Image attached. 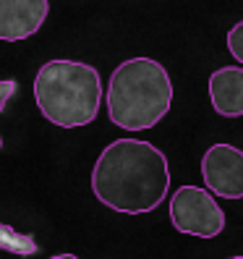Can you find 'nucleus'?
I'll return each instance as SVG.
<instances>
[{
	"mask_svg": "<svg viewBox=\"0 0 243 259\" xmlns=\"http://www.w3.org/2000/svg\"><path fill=\"white\" fill-rule=\"evenodd\" d=\"M50 259H79L76 254H58V256H50Z\"/></svg>",
	"mask_w": 243,
	"mask_h": 259,
	"instance_id": "11",
	"label": "nucleus"
},
{
	"mask_svg": "<svg viewBox=\"0 0 243 259\" xmlns=\"http://www.w3.org/2000/svg\"><path fill=\"white\" fill-rule=\"evenodd\" d=\"M37 249H39V243L34 241V236L19 233L13 225L0 223V251L19 254V256H32V254H37Z\"/></svg>",
	"mask_w": 243,
	"mask_h": 259,
	"instance_id": "8",
	"label": "nucleus"
},
{
	"mask_svg": "<svg viewBox=\"0 0 243 259\" xmlns=\"http://www.w3.org/2000/svg\"><path fill=\"white\" fill-rule=\"evenodd\" d=\"M227 50L243 66V21H238L230 32H227Z\"/></svg>",
	"mask_w": 243,
	"mask_h": 259,
	"instance_id": "9",
	"label": "nucleus"
},
{
	"mask_svg": "<svg viewBox=\"0 0 243 259\" xmlns=\"http://www.w3.org/2000/svg\"><path fill=\"white\" fill-rule=\"evenodd\" d=\"M0 149H3V139H0Z\"/></svg>",
	"mask_w": 243,
	"mask_h": 259,
	"instance_id": "13",
	"label": "nucleus"
},
{
	"mask_svg": "<svg viewBox=\"0 0 243 259\" xmlns=\"http://www.w3.org/2000/svg\"><path fill=\"white\" fill-rule=\"evenodd\" d=\"M16 95V81L13 79H3L0 81V113L6 110V105H8V100Z\"/></svg>",
	"mask_w": 243,
	"mask_h": 259,
	"instance_id": "10",
	"label": "nucleus"
},
{
	"mask_svg": "<svg viewBox=\"0 0 243 259\" xmlns=\"http://www.w3.org/2000/svg\"><path fill=\"white\" fill-rule=\"evenodd\" d=\"M170 223L178 233L196 238H215L225 231V212L209 189L180 186L170 199Z\"/></svg>",
	"mask_w": 243,
	"mask_h": 259,
	"instance_id": "4",
	"label": "nucleus"
},
{
	"mask_svg": "<svg viewBox=\"0 0 243 259\" xmlns=\"http://www.w3.org/2000/svg\"><path fill=\"white\" fill-rule=\"evenodd\" d=\"M34 102L39 113L60 128L89 126L102 102L100 73L79 60H50L34 79Z\"/></svg>",
	"mask_w": 243,
	"mask_h": 259,
	"instance_id": "3",
	"label": "nucleus"
},
{
	"mask_svg": "<svg viewBox=\"0 0 243 259\" xmlns=\"http://www.w3.org/2000/svg\"><path fill=\"white\" fill-rule=\"evenodd\" d=\"M168 189V157L144 139H115L102 149L92 170L94 196L123 215H147L157 209Z\"/></svg>",
	"mask_w": 243,
	"mask_h": 259,
	"instance_id": "1",
	"label": "nucleus"
},
{
	"mask_svg": "<svg viewBox=\"0 0 243 259\" xmlns=\"http://www.w3.org/2000/svg\"><path fill=\"white\" fill-rule=\"evenodd\" d=\"M173 81L155 58H128L110 76L108 113L126 131H147L170 113Z\"/></svg>",
	"mask_w": 243,
	"mask_h": 259,
	"instance_id": "2",
	"label": "nucleus"
},
{
	"mask_svg": "<svg viewBox=\"0 0 243 259\" xmlns=\"http://www.w3.org/2000/svg\"><path fill=\"white\" fill-rule=\"evenodd\" d=\"M50 13V0H0V39L19 42L37 34Z\"/></svg>",
	"mask_w": 243,
	"mask_h": 259,
	"instance_id": "6",
	"label": "nucleus"
},
{
	"mask_svg": "<svg viewBox=\"0 0 243 259\" xmlns=\"http://www.w3.org/2000/svg\"><path fill=\"white\" fill-rule=\"evenodd\" d=\"M212 108L222 118H243V68L225 66L209 76Z\"/></svg>",
	"mask_w": 243,
	"mask_h": 259,
	"instance_id": "7",
	"label": "nucleus"
},
{
	"mask_svg": "<svg viewBox=\"0 0 243 259\" xmlns=\"http://www.w3.org/2000/svg\"><path fill=\"white\" fill-rule=\"evenodd\" d=\"M202 178L222 199H243V149L225 142L212 144L202 157Z\"/></svg>",
	"mask_w": 243,
	"mask_h": 259,
	"instance_id": "5",
	"label": "nucleus"
},
{
	"mask_svg": "<svg viewBox=\"0 0 243 259\" xmlns=\"http://www.w3.org/2000/svg\"><path fill=\"white\" fill-rule=\"evenodd\" d=\"M230 259H243V256H230Z\"/></svg>",
	"mask_w": 243,
	"mask_h": 259,
	"instance_id": "12",
	"label": "nucleus"
}]
</instances>
